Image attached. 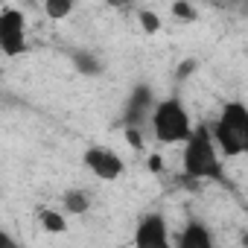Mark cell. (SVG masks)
I'll return each mask as SVG.
<instances>
[{"mask_svg":"<svg viewBox=\"0 0 248 248\" xmlns=\"http://www.w3.org/2000/svg\"><path fill=\"white\" fill-rule=\"evenodd\" d=\"M172 15H175V21L193 24L199 12H196V6H193V3H187V0H175V3H172Z\"/></svg>","mask_w":248,"mask_h":248,"instance_id":"13","label":"cell"},{"mask_svg":"<svg viewBox=\"0 0 248 248\" xmlns=\"http://www.w3.org/2000/svg\"><path fill=\"white\" fill-rule=\"evenodd\" d=\"M181 170L184 178L190 181H216V184L225 181V164L210 138V126H193L190 138L184 140Z\"/></svg>","mask_w":248,"mask_h":248,"instance_id":"1","label":"cell"},{"mask_svg":"<svg viewBox=\"0 0 248 248\" xmlns=\"http://www.w3.org/2000/svg\"><path fill=\"white\" fill-rule=\"evenodd\" d=\"M15 245H18L15 236H9L6 231H0V248H15Z\"/></svg>","mask_w":248,"mask_h":248,"instance_id":"18","label":"cell"},{"mask_svg":"<svg viewBox=\"0 0 248 248\" xmlns=\"http://www.w3.org/2000/svg\"><path fill=\"white\" fill-rule=\"evenodd\" d=\"M210 138L225 158H239L248 152V108L239 99L222 105L216 123L210 126Z\"/></svg>","mask_w":248,"mask_h":248,"instance_id":"2","label":"cell"},{"mask_svg":"<svg viewBox=\"0 0 248 248\" xmlns=\"http://www.w3.org/2000/svg\"><path fill=\"white\" fill-rule=\"evenodd\" d=\"M38 222L47 233H64L67 231V216L64 210H53V207H41L38 210Z\"/></svg>","mask_w":248,"mask_h":248,"instance_id":"10","label":"cell"},{"mask_svg":"<svg viewBox=\"0 0 248 248\" xmlns=\"http://www.w3.org/2000/svg\"><path fill=\"white\" fill-rule=\"evenodd\" d=\"M82 161H85V170L99 181H117V178H123V172H126V161H123L120 152H114L111 146H88Z\"/></svg>","mask_w":248,"mask_h":248,"instance_id":"5","label":"cell"},{"mask_svg":"<svg viewBox=\"0 0 248 248\" xmlns=\"http://www.w3.org/2000/svg\"><path fill=\"white\" fill-rule=\"evenodd\" d=\"M126 140H129V146H135V149H143L140 129H132V126H126Z\"/></svg>","mask_w":248,"mask_h":248,"instance_id":"15","label":"cell"},{"mask_svg":"<svg viewBox=\"0 0 248 248\" xmlns=\"http://www.w3.org/2000/svg\"><path fill=\"white\" fill-rule=\"evenodd\" d=\"M27 50H30V35H27L24 12L15 6L0 9V53L6 59H18Z\"/></svg>","mask_w":248,"mask_h":248,"instance_id":"4","label":"cell"},{"mask_svg":"<svg viewBox=\"0 0 248 248\" xmlns=\"http://www.w3.org/2000/svg\"><path fill=\"white\" fill-rule=\"evenodd\" d=\"M76 9V0H44V15L50 21H67Z\"/></svg>","mask_w":248,"mask_h":248,"instance_id":"11","label":"cell"},{"mask_svg":"<svg viewBox=\"0 0 248 248\" xmlns=\"http://www.w3.org/2000/svg\"><path fill=\"white\" fill-rule=\"evenodd\" d=\"M132 242L138 248H170L172 245V236H170V222L164 213L158 210H149L138 219V228H135V236Z\"/></svg>","mask_w":248,"mask_h":248,"instance_id":"6","label":"cell"},{"mask_svg":"<svg viewBox=\"0 0 248 248\" xmlns=\"http://www.w3.org/2000/svg\"><path fill=\"white\" fill-rule=\"evenodd\" d=\"M62 210L70 213V216H82L91 210V193L82 190V187H70L62 193Z\"/></svg>","mask_w":248,"mask_h":248,"instance_id":"9","label":"cell"},{"mask_svg":"<svg viewBox=\"0 0 248 248\" xmlns=\"http://www.w3.org/2000/svg\"><path fill=\"white\" fill-rule=\"evenodd\" d=\"M155 93L149 85H138L132 88L126 105H123V126H132V129H143L146 123H149V114L155 108Z\"/></svg>","mask_w":248,"mask_h":248,"instance_id":"7","label":"cell"},{"mask_svg":"<svg viewBox=\"0 0 248 248\" xmlns=\"http://www.w3.org/2000/svg\"><path fill=\"white\" fill-rule=\"evenodd\" d=\"M146 167H149L152 172H161V167H164V161H161V155H149V158H146Z\"/></svg>","mask_w":248,"mask_h":248,"instance_id":"17","label":"cell"},{"mask_svg":"<svg viewBox=\"0 0 248 248\" xmlns=\"http://www.w3.org/2000/svg\"><path fill=\"white\" fill-rule=\"evenodd\" d=\"M213 3H216V6H231L233 0H213Z\"/></svg>","mask_w":248,"mask_h":248,"instance_id":"19","label":"cell"},{"mask_svg":"<svg viewBox=\"0 0 248 248\" xmlns=\"http://www.w3.org/2000/svg\"><path fill=\"white\" fill-rule=\"evenodd\" d=\"M138 24H140V30L146 35H158L161 32V18L155 12H149V9H138Z\"/></svg>","mask_w":248,"mask_h":248,"instance_id":"12","label":"cell"},{"mask_svg":"<svg viewBox=\"0 0 248 248\" xmlns=\"http://www.w3.org/2000/svg\"><path fill=\"white\" fill-rule=\"evenodd\" d=\"M105 3H108V6H114V9H132L138 0H105Z\"/></svg>","mask_w":248,"mask_h":248,"instance_id":"16","label":"cell"},{"mask_svg":"<svg viewBox=\"0 0 248 248\" xmlns=\"http://www.w3.org/2000/svg\"><path fill=\"white\" fill-rule=\"evenodd\" d=\"M175 245H178V248H213V245H216V236H213V231H210L204 222L190 219V222L184 225V231L175 236Z\"/></svg>","mask_w":248,"mask_h":248,"instance_id":"8","label":"cell"},{"mask_svg":"<svg viewBox=\"0 0 248 248\" xmlns=\"http://www.w3.org/2000/svg\"><path fill=\"white\" fill-rule=\"evenodd\" d=\"M146 126L152 129V138L164 146H178L190 138L193 132V117L187 111V105L178 99V96H164L155 102L152 114H149V123Z\"/></svg>","mask_w":248,"mask_h":248,"instance_id":"3","label":"cell"},{"mask_svg":"<svg viewBox=\"0 0 248 248\" xmlns=\"http://www.w3.org/2000/svg\"><path fill=\"white\" fill-rule=\"evenodd\" d=\"M73 62H76V67H79L82 73H99V70H102L99 59H96V56H91V53H76V56H73Z\"/></svg>","mask_w":248,"mask_h":248,"instance_id":"14","label":"cell"}]
</instances>
